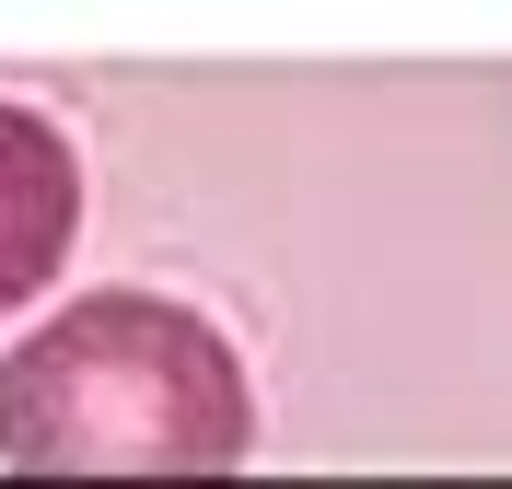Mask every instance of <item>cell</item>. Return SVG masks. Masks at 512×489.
Here are the masks:
<instances>
[{
	"instance_id": "1",
	"label": "cell",
	"mask_w": 512,
	"mask_h": 489,
	"mask_svg": "<svg viewBox=\"0 0 512 489\" xmlns=\"http://www.w3.org/2000/svg\"><path fill=\"white\" fill-rule=\"evenodd\" d=\"M256 455V385L198 303L82 292L0 361V466L59 489H198Z\"/></svg>"
},
{
	"instance_id": "2",
	"label": "cell",
	"mask_w": 512,
	"mask_h": 489,
	"mask_svg": "<svg viewBox=\"0 0 512 489\" xmlns=\"http://www.w3.org/2000/svg\"><path fill=\"white\" fill-rule=\"evenodd\" d=\"M70 233H82V163H70V129L35 117V105H0V315L35 303L70 268Z\"/></svg>"
}]
</instances>
